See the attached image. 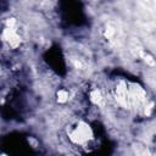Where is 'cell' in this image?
Here are the masks:
<instances>
[{"mask_svg": "<svg viewBox=\"0 0 156 156\" xmlns=\"http://www.w3.org/2000/svg\"><path fill=\"white\" fill-rule=\"evenodd\" d=\"M68 141L77 147H88L94 140L93 128L84 121H73L66 128Z\"/></svg>", "mask_w": 156, "mask_h": 156, "instance_id": "1", "label": "cell"}]
</instances>
